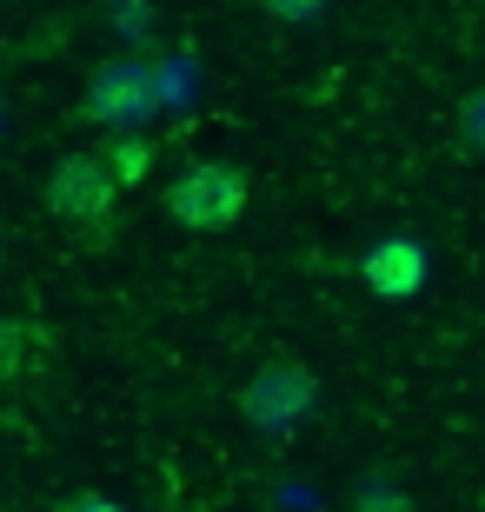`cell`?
Wrapping results in <instances>:
<instances>
[{"instance_id": "cell-1", "label": "cell", "mask_w": 485, "mask_h": 512, "mask_svg": "<svg viewBox=\"0 0 485 512\" xmlns=\"http://www.w3.org/2000/svg\"><path fill=\"white\" fill-rule=\"evenodd\" d=\"M120 173L107 167V153H67L54 173H47V213H54L60 227L74 233L80 247H107L113 233H120Z\"/></svg>"}, {"instance_id": "cell-2", "label": "cell", "mask_w": 485, "mask_h": 512, "mask_svg": "<svg viewBox=\"0 0 485 512\" xmlns=\"http://www.w3.org/2000/svg\"><path fill=\"white\" fill-rule=\"evenodd\" d=\"M160 207H167L173 227H187V233H226V227H240L246 207H253V180H246L240 160H187L167 180Z\"/></svg>"}, {"instance_id": "cell-3", "label": "cell", "mask_w": 485, "mask_h": 512, "mask_svg": "<svg viewBox=\"0 0 485 512\" xmlns=\"http://www.w3.org/2000/svg\"><path fill=\"white\" fill-rule=\"evenodd\" d=\"M319 406V373L293 353H273V360L253 366V380L240 386V419L266 439H293L306 426V413Z\"/></svg>"}, {"instance_id": "cell-4", "label": "cell", "mask_w": 485, "mask_h": 512, "mask_svg": "<svg viewBox=\"0 0 485 512\" xmlns=\"http://www.w3.org/2000/svg\"><path fill=\"white\" fill-rule=\"evenodd\" d=\"M160 114V74L147 60H100L80 87V120L100 133H140Z\"/></svg>"}, {"instance_id": "cell-5", "label": "cell", "mask_w": 485, "mask_h": 512, "mask_svg": "<svg viewBox=\"0 0 485 512\" xmlns=\"http://www.w3.org/2000/svg\"><path fill=\"white\" fill-rule=\"evenodd\" d=\"M426 273H432V253L412 233H386V240H373V247L359 253V280L379 300H412L426 286Z\"/></svg>"}, {"instance_id": "cell-6", "label": "cell", "mask_w": 485, "mask_h": 512, "mask_svg": "<svg viewBox=\"0 0 485 512\" xmlns=\"http://www.w3.org/2000/svg\"><path fill=\"white\" fill-rule=\"evenodd\" d=\"M100 153H107V167L120 173V187H140L147 167H153V140H147V133H107Z\"/></svg>"}, {"instance_id": "cell-7", "label": "cell", "mask_w": 485, "mask_h": 512, "mask_svg": "<svg viewBox=\"0 0 485 512\" xmlns=\"http://www.w3.org/2000/svg\"><path fill=\"white\" fill-rule=\"evenodd\" d=\"M346 512H412V506H406V493H399L386 473H366L353 486V506H346Z\"/></svg>"}, {"instance_id": "cell-8", "label": "cell", "mask_w": 485, "mask_h": 512, "mask_svg": "<svg viewBox=\"0 0 485 512\" xmlns=\"http://www.w3.org/2000/svg\"><path fill=\"white\" fill-rule=\"evenodd\" d=\"M27 366V320H0V380Z\"/></svg>"}, {"instance_id": "cell-9", "label": "cell", "mask_w": 485, "mask_h": 512, "mask_svg": "<svg viewBox=\"0 0 485 512\" xmlns=\"http://www.w3.org/2000/svg\"><path fill=\"white\" fill-rule=\"evenodd\" d=\"M459 140H466L472 153H485V87H472L466 107H459Z\"/></svg>"}, {"instance_id": "cell-10", "label": "cell", "mask_w": 485, "mask_h": 512, "mask_svg": "<svg viewBox=\"0 0 485 512\" xmlns=\"http://www.w3.org/2000/svg\"><path fill=\"white\" fill-rule=\"evenodd\" d=\"M260 7L280 20V27H299V20H319L326 7H333V0H260Z\"/></svg>"}, {"instance_id": "cell-11", "label": "cell", "mask_w": 485, "mask_h": 512, "mask_svg": "<svg viewBox=\"0 0 485 512\" xmlns=\"http://www.w3.org/2000/svg\"><path fill=\"white\" fill-rule=\"evenodd\" d=\"M54 512H127V506H120V499H107V493H94V486H87V493H67V499H60Z\"/></svg>"}, {"instance_id": "cell-12", "label": "cell", "mask_w": 485, "mask_h": 512, "mask_svg": "<svg viewBox=\"0 0 485 512\" xmlns=\"http://www.w3.org/2000/svg\"><path fill=\"white\" fill-rule=\"evenodd\" d=\"M479 512H485V479H479Z\"/></svg>"}]
</instances>
